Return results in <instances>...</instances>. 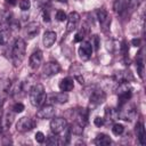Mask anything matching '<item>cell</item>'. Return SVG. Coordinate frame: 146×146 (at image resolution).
Listing matches in <instances>:
<instances>
[{"label":"cell","instance_id":"6da1fadb","mask_svg":"<svg viewBox=\"0 0 146 146\" xmlns=\"http://www.w3.org/2000/svg\"><path fill=\"white\" fill-rule=\"evenodd\" d=\"M25 51H26V43L24 41V39L22 38H17L13 46H11V50H10V58L11 62L14 64V66H19L25 57Z\"/></svg>","mask_w":146,"mask_h":146},{"label":"cell","instance_id":"7a4b0ae2","mask_svg":"<svg viewBox=\"0 0 146 146\" xmlns=\"http://www.w3.org/2000/svg\"><path fill=\"white\" fill-rule=\"evenodd\" d=\"M29 97H30V103L34 107H39L43 105V103L47 99V95L44 91V87L41 83H35L32 86L29 90Z\"/></svg>","mask_w":146,"mask_h":146},{"label":"cell","instance_id":"3957f363","mask_svg":"<svg viewBox=\"0 0 146 146\" xmlns=\"http://www.w3.org/2000/svg\"><path fill=\"white\" fill-rule=\"evenodd\" d=\"M116 95L119 99V106L129 102L132 96V88L129 82H120L119 87L116 88Z\"/></svg>","mask_w":146,"mask_h":146},{"label":"cell","instance_id":"277c9868","mask_svg":"<svg viewBox=\"0 0 146 146\" xmlns=\"http://www.w3.org/2000/svg\"><path fill=\"white\" fill-rule=\"evenodd\" d=\"M136 113H137L136 106H135L132 103L127 102V103H124L123 105L119 106V110H117V117H120L121 120H124V121H131L132 119H135Z\"/></svg>","mask_w":146,"mask_h":146},{"label":"cell","instance_id":"5b68a950","mask_svg":"<svg viewBox=\"0 0 146 146\" xmlns=\"http://www.w3.org/2000/svg\"><path fill=\"white\" fill-rule=\"evenodd\" d=\"M105 99H106V95L100 88H97V87L91 88V91L89 94V103H90L91 108H95L98 105L103 104Z\"/></svg>","mask_w":146,"mask_h":146},{"label":"cell","instance_id":"8992f818","mask_svg":"<svg viewBox=\"0 0 146 146\" xmlns=\"http://www.w3.org/2000/svg\"><path fill=\"white\" fill-rule=\"evenodd\" d=\"M60 72V65L56 60L47 62L42 67V76L43 78H51Z\"/></svg>","mask_w":146,"mask_h":146},{"label":"cell","instance_id":"52a82bcc","mask_svg":"<svg viewBox=\"0 0 146 146\" xmlns=\"http://www.w3.org/2000/svg\"><path fill=\"white\" fill-rule=\"evenodd\" d=\"M13 82L9 79L0 80V105H3L7 97L11 94Z\"/></svg>","mask_w":146,"mask_h":146},{"label":"cell","instance_id":"ba28073f","mask_svg":"<svg viewBox=\"0 0 146 146\" xmlns=\"http://www.w3.org/2000/svg\"><path fill=\"white\" fill-rule=\"evenodd\" d=\"M34 127H35V123H34L33 119H31L29 116L21 117L17 121V123H16V130L18 132H27V131H31Z\"/></svg>","mask_w":146,"mask_h":146},{"label":"cell","instance_id":"9c48e42d","mask_svg":"<svg viewBox=\"0 0 146 146\" xmlns=\"http://www.w3.org/2000/svg\"><path fill=\"white\" fill-rule=\"evenodd\" d=\"M55 115V107L52 104H46V105H41L40 108L36 112V117L41 119V120H48L54 117Z\"/></svg>","mask_w":146,"mask_h":146},{"label":"cell","instance_id":"30bf717a","mask_svg":"<svg viewBox=\"0 0 146 146\" xmlns=\"http://www.w3.org/2000/svg\"><path fill=\"white\" fill-rule=\"evenodd\" d=\"M92 50H94V47L90 41H81L78 52L82 60H88L92 55Z\"/></svg>","mask_w":146,"mask_h":146},{"label":"cell","instance_id":"8fae6325","mask_svg":"<svg viewBox=\"0 0 146 146\" xmlns=\"http://www.w3.org/2000/svg\"><path fill=\"white\" fill-rule=\"evenodd\" d=\"M47 100L49 104H52V105H62V104H65L67 103L68 100V95L67 92H52L50 95L47 96Z\"/></svg>","mask_w":146,"mask_h":146},{"label":"cell","instance_id":"7c38bea8","mask_svg":"<svg viewBox=\"0 0 146 146\" xmlns=\"http://www.w3.org/2000/svg\"><path fill=\"white\" fill-rule=\"evenodd\" d=\"M67 25H66V33H71L76 30L79 22H80V15L76 11H72L67 16Z\"/></svg>","mask_w":146,"mask_h":146},{"label":"cell","instance_id":"4fadbf2b","mask_svg":"<svg viewBox=\"0 0 146 146\" xmlns=\"http://www.w3.org/2000/svg\"><path fill=\"white\" fill-rule=\"evenodd\" d=\"M42 59H43L42 51L39 50V49L34 50L31 54L30 58H29V65H30V67L32 70H38L41 66V64H42Z\"/></svg>","mask_w":146,"mask_h":146},{"label":"cell","instance_id":"5bb4252c","mask_svg":"<svg viewBox=\"0 0 146 146\" xmlns=\"http://www.w3.org/2000/svg\"><path fill=\"white\" fill-rule=\"evenodd\" d=\"M97 18H98V22L103 29V31H106V29L110 27V24H111V17L108 16L107 11L105 10V8H99L97 10Z\"/></svg>","mask_w":146,"mask_h":146},{"label":"cell","instance_id":"9a60e30c","mask_svg":"<svg viewBox=\"0 0 146 146\" xmlns=\"http://www.w3.org/2000/svg\"><path fill=\"white\" fill-rule=\"evenodd\" d=\"M40 32V25L36 22H31L24 27V35L27 39H33L35 38Z\"/></svg>","mask_w":146,"mask_h":146},{"label":"cell","instance_id":"2e32d148","mask_svg":"<svg viewBox=\"0 0 146 146\" xmlns=\"http://www.w3.org/2000/svg\"><path fill=\"white\" fill-rule=\"evenodd\" d=\"M14 117H15V112L13 111V108L10 110H7L2 113V116H1V128L2 129H8L13 121H14Z\"/></svg>","mask_w":146,"mask_h":146},{"label":"cell","instance_id":"e0dca14e","mask_svg":"<svg viewBox=\"0 0 146 146\" xmlns=\"http://www.w3.org/2000/svg\"><path fill=\"white\" fill-rule=\"evenodd\" d=\"M58 87H59L60 91L68 92L74 88V79L71 78V76H66V78H64V79H62L59 81Z\"/></svg>","mask_w":146,"mask_h":146},{"label":"cell","instance_id":"ac0fdd59","mask_svg":"<svg viewBox=\"0 0 146 146\" xmlns=\"http://www.w3.org/2000/svg\"><path fill=\"white\" fill-rule=\"evenodd\" d=\"M13 13L10 10H1L0 11V26L8 29L9 24L13 22Z\"/></svg>","mask_w":146,"mask_h":146},{"label":"cell","instance_id":"d6986e66","mask_svg":"<svg viewBox=\"0 0 146 146\" xmlns=\"http://www.w3.org/2000/svg\"><path fill=\"white\" fill-rule=\"evenodd\" d=\"M135 131H136V136H137V139L139 141L140 145H145L146 144V133H145V127H144V123L143 122H137L136 127H135Z\"/></svg>","mask_w":146,"mask_h":146},{"label":"cell","instance_id":"ffe728a7","mask_svg":"<svg viewBox=\"0 0 146 146\" xmlns=\"http://www.w3.org/2000/svg\"><path fill=\"white\" fill-rule=\"evenodd\" d=\"M56 39H57L56 32H54V31H46L44 34H43V38H42L44 47L46 48H50L56 42Z\"/></svg>","mask_w":146,"mask_h":146},{"label":"cell","instance_id":"44dd1931","mask_svg":"<svg viewBox=\"0 0 146 146\" xmlns=\"http://www.w3.org/2000/svg\"><path fill=\"white\" fill-rule=\"evenodd\" d=\"M74 121L78 122L81 125H86L87 121H88V110L87 108H79L75 112V116H74Z\"/></svg>","mask_w":146,"mask_h":146},{"label":"cell","instance_id":"7402d4cb","mask_svg":"<svg viewBox=\"0 0 146 146\" xmlns=\"http://www.w3.org/2000/svg\"><path fill=\"white\" fill-rule=\"evenodd\" d=\"M117 117V111H115L112 107H106L105 110V116L104 119V124H111L113 123Z\"/></svg>","mask_w":146,"mask_h":146},{"label":"cell","instance_id":"603a6c76","mask_svg":"<svg viewBox=\"0 0 146 146\" xmlns=\"http://www.w3.org/2000/svg\"><path fill=\"white\" fill-rule=\"evenodd\" d=\"M128 8V0H114L113 2V9L115 14L122 15Z\"/></svg>","mask_w":146,"mask_h":146},{"label":"cell","instance_id":"cb8c5ba5","mask_svg":"<svg viewBox=\"0 0 146 146\" xmlns=\"http://www.w3.org/2000/svg\"><path fill=\"white\" fill-rule=\"evenodd\" d=\"M95 144L98 146H106V145H111L112 144V139L105 135V133H98L97 137L95 138Z\"/></svg>","mask_w":146,"mask_h":146},{"label":"cell","instance_id":"d4e9b609","mask_svg":"<svg viewBox=\"0 0 146 146\" xmlns=\"http://www.w3.org/2000/svg\"><path fill=\"white\" fill-rule=\"evenodd\" d=\"M136 68H137V73L139 75L140 79H144V59H143V55L141 51H139L137 59H136Z\"/></svg>","mask_w":146,"mask_h":146},{"label":"cell","instance_id":"484cf974","mask_svg":"<svg viewBox=\"0 0 146 146\" xmlns=\"http://www.w3.org/2000/svg\"><path fill=\"white\" fill-rule=\"evenodd\" d=\"M115 79L119 82H129V79H132V75L129 71H120L115 73Z\"/></svg>","mask_w":146,"mask_h":146},{"label":"cell","instance_id":"4316f807","mask_svg":"<svg viewBox=\"0 0 146 146\" xmlns=\"http://www.w3.org/2000/svg\"><path fill=\"white\" fill-rule=\"evenodd\" d=\"M70 128V131H71V133H73V135H78V136H81L82 135V132H83V125H81V124H79L78 122H73L72 123V125L71 127H68Z\"/></svg>","mask_w":146,"mask_h":146},{"label":"cell","instance_id":"83f0119b","mask_svg":"<svg viewBox=\"0 0 146 146\" xmlns=\"http://www.w3.org/2000/svg\"><path fill=\"white\" fill-rule=\"evenodd\" d=\"M9 33H10V31L8 29H6V27H1L0 29V46L5 44L8 41Z\"/></svg>","mask_w":146,"mask_h":146},{"label":"cell","instance_id":"f1b7e54d","mask_svg":"<svg viewBox=\"0 0 146 146\" xmlns=\"http://www.w3.org/2000/svg\"><path fill=\"white\" fill-rule=\"evenodd\" d=\"M46 144L48 145H60V139H59V136L55 135V133H51L50 136L47 137V140H46Z\"/></svg>","mask_w":146,"mask_h":146},{"label":"cell","instance_id":"f546056e","mask_svg":"<svg viewBox=\"0 0 146 146\" xmlns=\"http://www.w3.org/2000/svg\"><path fill=\"white\" fill-rule=\"evenodd\" d=\"M123 131H124L123 124H121V123H114V124H113V127H112V132H113L115 136L122 135Z\"/></svg>","mask_w":146,"mask_h":146},{"label":"cell","instance_id":"4dcf8cb0","mask_svg":"<svg viewBox=\"0 0 146 146\" xmlns=\"http://www.w3.org/2000/svg\"><path fill=\"white\" fill-rule=\"evenodd\" d=\"M30 7H31V2H30V0H21V1H19V8H21L23 11L29 10Z\"/></svg>","mask_w":146,"mask_h":146},{"label":"cell","instance_id":"1f68e13d","mask_svg":"<svg viewBox=\"0 0 146 146\" xmlns=\"http://www.w3.org/2000/svg\"><path fill=\"white\" fill-rule=\"evenodd\" d=\"M84 38V30H80L75 33V36H74V42H81Z\"/></svg>","mask_w":146,"mask_h":146},{"label":"cell","instance_id":"d6a6232c","mask_svg":"<svg viewBox=\"0 0 146 146\" xmlns=\"http://www.w3.org/2000/svg\"><path fill=\"white\" fill-rule=\"evenodd\" d=\"M66 18H67V15L63 10H58L56 13V19L58 22H64V21H66Z\"/></svg>","mask_w":146,"mask_h":146},{"label":"cell","instance_id":"836d02e7","mask_svg":"<svg viewBox=\"0 0 146 146\" xmlns=\"http://www.w3.org/2000/svg\"><path fill=\"white\" fill-rule=\"evenodd\" d=\"M11 108H13V111H14L15 113H22V112L24 111V105H23L22 103H15Z\"/></svg>","mask_w":146,"mask_h":146},{"label":"cell","instance_id":"e575fe53","mask_svg":"<svg viewBox=\"0 0 146 146\" xmlns=\"http://www.w3.org/2000/svg\"><path fill=\"white\" fill-rule=\"evenodd\" d=\"M35 140H36V143H39V144H42V143H44V140H46V136H44V133L43 132H41V131H38L36 133H35Z\"/></svg>","mask_w":146,"mask_h":146},{"label":"cell","instance_id":"d590c367","mask_svg":"<svg viewBox=\"0 0 146 146\" xmlns=\"http://www.w3.org/2000/svg\"><path fill=\"white\" fill-rule=\"evenodd\" d=\"M140 2H141V0H128V6L131 10H133L140 5Z\"/></svg>","mask_w":146,"mask_h":146},{"label":"cell","instance_id":"8d00e7d4","mask_svg":"<svg viewBox=\"0 0 146 146\" xmlns=\"http://www.w3.org/2000/svg\"><path fill=\"white\" fill-rule=\"evenodd\" d=\"M42 18H43L44 23H49L50 22V15H49V10L47 8H44L43 11H42Z\"/></svg>","mask_w":146,"mask_h":146},{"label":"cell","instance_id":"74e56055","mask_svg":"<svg viewBox=\"0 0 146 146\" xmlns=\"http://www.w3.org/2000/svg\"><path fill=\"white\" fill-rule=\"evenodd\" d=\"M94 123H95V125H97V127H102V125L104 124V119L100 117V116H97V117H95Z\"/></svg>","mask_w":146,"mask_h":146},{"label":"cell","instance_id":"f35d334b","mask_svg":"<svg viewBox=\"0 0 146 146\" xmlns=\"http://www.w3.org/2000/svg\"><path fill=\"white\" fill-rule=\"evenodd\" d=\"M91 44L95 46V49H98L99 48V38H98V35H94Z\"/></svg>","mask_w":146,"mask_h":146},{"label":"cell","instance_id":"ab89813d","mask_svg":"<svg viewBox=\"0 0 146 146\" xmlns=\"http://www.w3.org/2000/svg\"><path fill=\"white\" fill-rule=\"evenodd\" d=\"M131 44L132 46H135V47H139L140 46V39H132L131 40Z\"/></svg>","mask_w":146,"mask_h":146},{"label":"cell","instance_id":"60d3db41","mask_svg":"<svg viewBox=\"0 0 146 146\" xmlns=\"http://www.w3.org/2000/svg\"><path fill=\"white\" fill-rule=\"evenodd\" d=\"M6 3L9 6H15L17 3V0H6Z\"/></svg>","mask_w":146,"mask_h":146},{"label":"cell","instance_id":"b9f144b4","mask_svg":"<svg viewBox=\"0 0 146 146\" xmlns=\"http://www.w3.org/2000/svg\"><path fill=\"white\" fill-rule=\"evenodd\" d=\"M58 2H62V3H65V2H67V0H57Z\"/></svg>","mask_w":146,"mask_h":146}]
</instances>
